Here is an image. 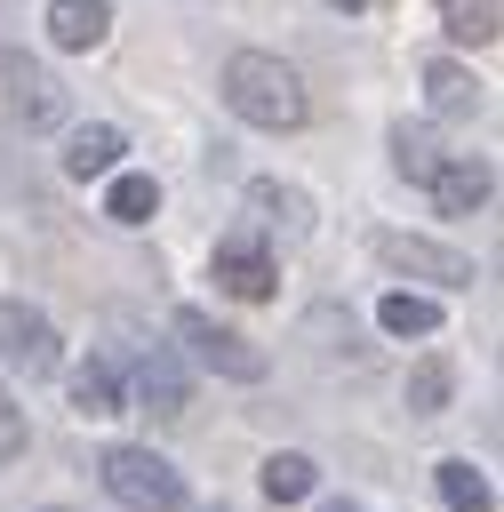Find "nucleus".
<instances>
[{
  "label": "nucleus",
  "instance_id": "obj_1",
  "mask_svg": "<svg viewBox=\"0 0 504 512\" xmlns=\"http://www.w3.org/2000/svg\"><path fill=\"white\" fill-rule=\"evenodd\" d=\"M224 104H232V120H248V128H304V112H312L304 80H296L280 56H264V48H240V56L224 64Z\"/></svg>",
  "mask_w": 504,
  "mask_h": 512
},
{
  "label": "nucleus",
  "instance_id": "obj_2",
  "mask_svg": "<svg viewBox=\"0 0 504 512\" xmlns=\"http://www.w3.org/2000/svg\"><path fill=\"white\" fill-rule=\"evenodd\" d=\"M96 472H104L112 504H128V512H184V472L152 448H104Z\"/></svg>",
  "mask_w": 504,
  "mask_h": 512
},
{
  "label": "nucleus",
  "instance_id": "obj_3",
  "mask_svg": "<svg viewBox=\"0 0 504 512\" xmlns=\"http://www.w3.org/2000/svg\"><path fill=\"white\" fill-rule=\"evenodd\" d=\"M0 120L24 128V136H40V128L64 120V80L40 56H24V48H0Z\"/></svg>",
  "mask_w": 504,
  "mask_h": 512
},
{
  "label": "nucleus",
  "instance_id": "obj_4",
  "mask_svg": "<svg viewBox=\"0 0 504 512\" xmlns=\"http://www.w3.org/2000/svg\"><path fill=\"white\" fill-rule=\"evenodd\" d=\"M176 336L192 344V360H200V368H216V376H232V384H256V376H264V352H256L240 328H224L216 312H200V304H184V312H176Z\"/></svg>",
  "mask_w": 504,
  "mask_h": 512
},
{
  "label": "nucleus",
  "instance_id": "obj_5",
  "mask_svg": "<svg viewBox=\"0 0 504 512\" xmlns=\"http://www.w3.org/2000/svg\"><path fill=\"white\" fill-rule=\"evenodd\" d=\"M56 360H64L56 320H48L40 304H24V296H0V368H16V376H56Z\"/></svg>",
  "mask_w": 504,
  "mask_h": 512
},
{
  "label": "nucleus",
  "instance_id": "obj_6",
  "mask_svg": "<svg viewBox=\"0 0 504 512\" xmlns=\"http://www.w3.org/2000/svg\"><path fill=\"white\" fill-rule=\"evenodd\" d=\"M368 248H376V264H392V272H408V280H440V288H472V256L464 248H440V240H424V232H368Z\"/></svg>",
  "mask_w": 504,
  "mask_h": 512
},
{
  "label": "nucleus",
  "instance_id": "obj_7",
  "mask_svg": "<svg viewBox=\"0 0 504 512\" xmlns=\"http://www.w3.org/2000/svg\"><path fill=\"white\" fill-rule=\"evenodd\" d=\"M208 280H216L224 296H240V304H264L272 280H280V264H272V248H264L256 232H224L216 256H208Z\"/></svg>",
  "mask_w": 504,
  "mask_h": 512
},
{
  "label": "nucleus",
  "instance_id": "obj_8",
  "mask_svg": "<svg viewBox=\"0 0 504 512\" xmlns=\"http://www.w3.org/2000/svg\"><path fill=\"white\" fill-rule=\"evenodd\" d=\"M424 192H432V200H440L448 216H472V208H480V200L496 192V168H488L480 152H448V160L432 168V184H424Z\"/></svg>",
  "mask_w": 504,
  "mask_h": 512
},
{
  "label": "nucleus",
  "instance_id": "obj_9",
  "mask_svg": "<svg viewBox=\"0 0 504 512\" xmlns=\"http://www.w3.org/2000/svg\"><path fill=\"white\" fill-rule=\"evenodd\" d=\"M136 400H144L152 416H184V408H192L184 360H176L168 344H144V352H136Z\"/></svg>",
  "mask_w": 504,
  "mask_h": 512
},
{
  "label": "nucleus",
  "instance_id": "obj_10",
  "mask_svg": "<svg viewBox=\"0 0 504 512\" xmlns=\"http://www.w3.org/2000/svg\"><path fill=\"white\" fill-rule=\"evenodd\" d=\"M248 208H256L272 232H288V240L312 232V192H296V184H280V176H256V184H248Z\"/></svg>",
  "mask_w": 504,
  "mask_h": 512
},
{
  "label": "nucleus",
  "instance_id": "obj_11",
  "mask_svg": "<svg viewBox=\"0 0 504 512\" xmlns=\"http://www.w3.org/2000/svg\"><path fill=\"white\" fill-rule=\"evenodd\" d=\"M112 32V0H48V40L56 48H96Z\"/></svg>",
  "mask_w": 504,
  "mask_h": 512
},
{
  "label": "nucleus",
  "instance_id": "obj_12",
  "mask_svg": "<svg viewBox=\"0 0 504 512\" xmlns=\"http://www.w3.org/2000/svg\"><path fill=\"white\" fill-rule=\"evenodd\" d=\"M424 104H432L440 120H464V112H480V80L440 56V64H424Z\"/></svg>",
  "mask_w": 504,
  "mask_h": 512
},
{
  "label": "nucleus",
  "instance_id": "obj_13",
  "mask_svg": "<svg viewBox=\"0 0 504 512\" xmlns=\"http://www.w3.org/2000/svg\"><path fill=\"white\" fill-rule=\"evenodd\" d=\"M120 152H128V144H120V128H104V120H96V128H80V136L64 144V176H80V184H88V176H112V168H120Z\"/></svg>",
  "mask_w": 504,
  "mask_h": 512
},
{
  "label": "nucleus",
  "instance_id": "obj_14",
  "mask_svg": "<svg viewBox=\"0 0 504 512\" xmlns=\"http://www.w3.org/2000/svg\"><path fill=\"white\" fill-rule=\"evenodd\" d=\"M432 488H440V504H448V512H496V488H488V472H472L464 456L432 464Z\"/></svg>",
  "mask_w": 504,
  "mask_h": 512
},
{
  "label": "nucleus",
  "instance_id": "obj_15",
  "mask_svg": "<svg viewBox=\"0 0 504 512\" xmlns=\"http://www.w3.org/2000/svg\"><path fill=\"white\" fill-rule=\"evenodd\" d=\"M104 216H112V224H152V216H160V184H152L144 168H120L112 192H104Z\"/></svg>",
  "mask_w": 504,
  "mask_h": 512
},
{
  "label": "nucleus",
  "instance_id": "obj_16",
  "mask_svg": "<svg viewBox=\"0 0 504 512\" xmlns=\"http://www.w3.org/2000/svg\"><path fill=\"white\" fill-rule=\"evenodd\" d=\"M256 480H264V496H272V504H304V496H312V480H320V464H312V456H296V448H280V456H264V472H256Z\"/></svg>",
  "mask_w": 504,
  "mask_h": 512
},
{
  "label": "nucleus",
  "instance_id": "obj_17",
  "mask_svg": "<svg viewBox=\"0 0 504 512\" xmlns=\"http://www.w3.org/2000/svg\"><path fill=\"white\" fill-rule=\"evenodd\" d=\"M448 392H456L448 352H424V360L408 368V408H416V416H440V408H448Z\"/></svg>",
  "mask_w": 504,
  "mask_h": 512
},
{
  "label": "nucleus",
  "instance_id": "obj_18",
  "mask_svg": "<svg viewBox=\"0 0 504 512\" xmlns=\"http://www.w3.org/2000/svg\"><path fill=\"white\" fill-rule=\"evenodd\" d=\"M72 408H80V416H120V376H112V360H80V368H72Z\"/></svg>",
  "mask_w": 504,
  "mask_h": 512
},
{
  "label": "nucleus",
  "instance_id": "obj_19",
  "mask_svg": "<svg viewBox=\"0 0 504 512\" xmlns=\"http://www.w3.org/2000/svg\"><path fill=\"white\" fill-rule=\"evenodd\" d=\"M440 160H448V152L432 144V128H408V120L392 128V168H400L408 184H432V168H440Z\"/></svg>",
  "mask_w": 504,
  "mask_h": 512
},
{
  "label": "nucleus",
  "instance_id": "obj_20",
  "mask_svg": "<svg viewBox=\"0 0 504 512\" xmlns=\"http://www.w3.org/2000/svg\"><path fill=\"white\" fill-rule=\"evenodd\" d=\"M376 320H384L392 336H432V328H440V304H432V296H408V288H392V296L376 304Z\"/></svg>",
  "mask_w": 504,
  "mask_h": 512
},
{
  "label": "nucleus",
  "instance_id": "obj_21",
  "mask_svg": "<svg viewBox=\"0 0 504 512\" xmlns=\"http://www.w3.org/2000/svg\"><path fill=\"white\" fill-rule=\"evenodd\" d=\"M440 24H448V40L488 48L496 40V0H440Z\"/></svg>",
  "mask_w": 504,
  "mask_h": 512
},
{
  "label": "nucleus",
  "instance_id": "obj_22",
  "mask_svg": "<svg viewBox=\"0 0 504 512\" xmlns=\"http://www.w3.org/2000/svg\"><path fill=\"white\" fill-rule=\"evenodd\" d=\"M16 456H24V408L0 392V464H16Z\"/></svg>",
  "mask_w": 504,
  "mask_h": 512
},
{
  "label": "nucleus",
  "instance_id": "obj_23",
  "mask_svg": "<svg viewBox=\"0 0 504 512\" xmlns=\"http://www.w3.org/2000/svg\"><path fill=\"white\" fill-rule=\"evenodd\" d=\"M320 512H360V504H320Z\"/></svg>",
  "mask_w": 504,
  "mask_h": 512
},
{
  "label": "nucleus",
  "instance_id": "obj_24",
  "mask_svg": "<svg viewBox=\"0 0 504 512\" xmlns=\"http://www.w3.org/2000/svg\"><path fill=\"white\" fill-rule=\"evenodd\" d=\"M328 8H368V0H328Z\"/></svg>",
  "mask_w": 504,
  "mask_h": 512
},
{
  "label": "nucleus",
  "instance_id": "obj_25",
  "mask_svg": "<svg viewBox=\"0 0 504 512\" xmlns=\"http://www.w3.org/2000/svg\"><path fill=\"white\" fill-rule=\"evenodd\" d=\"M200 512H232V504H200Z\"/></svg>",
  "mask_w": 504,
  "mask_h": 512
}]
</instances>
